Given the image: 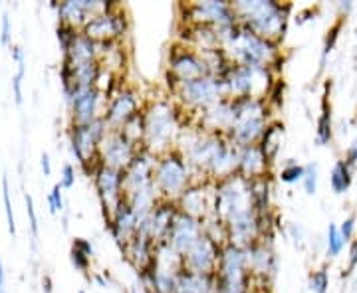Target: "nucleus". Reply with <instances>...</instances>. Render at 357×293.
<instances>
[{"instance_id":"f257e3e1","label":"nucleus","mask_w":357,"mask_h":293,"mask_svg":"<svg viewBox=\"0 0 357 293\" xmlns=\"http://www.w3.org/2000/svg\"><path fill=\"white\" fill-rule=\"evenodd\" d=\"M213 216L225 224L229 244L248 248L250 244L262 240V228L250 196V180L238 173L215 182Z\"/></svg>"},{"instance_id":"f03ea898","label":"nucleus","mask_w":357,"mask_h":293,"mask_svg":"<svg viewBox=\"0 0 357 293\" xmlns=\"http://www.w3.org/2000/svg\"><path fill=\"white\" fill-rule=\"evenodd\" d=\"M220 48L229 56L232 64L248 68H274L280 62L278 44L256 36L246 26L236 22L230 28L218 30Z\"/></svg>"},{"instance_id":"7ed1b4c3","label":"nucleus","mask_w":357,"mask_h":293,"mask_svg":"<svg viewBox=\"0 0 357 293\" xmlns=\"http://www.w3.org/2000/svg\"><path fill=\"white\" fill-rule=\"evenodd\" d=\"M183 109L173 100H153L143 109L145 137L143 149L155 157L169 153L177 147L178 135L185 127Z\"/></svg>"},{"instance_id":"20e7f679","label":"nucleus","mask_w":357,"mask_h":293,"mask_svg":"<svg viewBox=\"0 0 357 293\" xmlns=\"http://www.w3.org/2000/svg\"><path fill=\"white\" fill-rule=\"evenodd\" d=\"M236 18L250 32L260 38L280 44L284 40L288 18H290V4H280L274 0H238L232 2Z\"/></svg>"},{"instance_id":"39448f33","label":"nucleus","mask_w":357,"mask_h":293,"mask_svg":"<svg viewBox=\"0 0 357 293\" xmlns=\"http://www.w3.org/2000/svg\"><path fill=\"white\" fill-rule=\"evenodd\" d=\"M234 102V125L227 135L230 143L238 149L258 145L264 131L270 125V105L262 97H241V100H232Z\"/></svg>"},{"instance_id":"423d86ee","label":"nucleus","mask_w":357,"mask_h":293,"mask_svg":"<svg viewBox=\"0 0 357 293\" xmlns=\"http://www.w3.org/2000/svg\"><path fill=\"white\" fill-rule=\"evenodd\" d=\"M192 177H195V173H192L191 165L185 161V157L178 153L177 149L157 157L153 184L161 200L177 203L181 194L195 182Z\"/></svg>"},{"instance_id":"0eeeda50","label":"nucleus","mask_w":357,"mask_h":293,"mask_svg":"<svg viewBox=\"0 0 357 293\" xmlns=\"http://www.w3.org/2000/svg\"><path fill=\"white\" fill-rule=\"evenodd\" d=\"M171 95L177 100L178 107L183 111L199 115L206 107L225 100L227 90H225L222 79H218L215 76H204L199 77V79H192V81L178 84L177 88L171 91Z\"/></svg>"},{"instance_id":"6e6552de","label":"nucleus","mask_w":357,"mask_h":293,"mask_svg":"<svg viewBox=\"0 0 357 293\" xmlns=\"http://www.w3.org/2000/svg\"><path fill=\"white\" fill-rule=\"evenodd\" d=\"M211 76L208 65L204 58L191 46H173L169 52V70H167V79H169V91H173L178 84L192 81L199 77Z\"/></svg>"},{"instance_id":"1a4fd4ad","label":"nucleus","mask_w":357,"mask_h":293,"mask_svg":"<svg viewBox=\"0 0 357 293\" xmlns=\"http://www.w3.org/2000/svg\"><path fill=\"white\" fill-rule=\"evenodd\" d=\"M181 10H185V20L191 26H211L217 30H225L238 22L236 13L232 8V2L227 0H206V2H192L183 4Z\"/></svg>"},{"instance_id":"9d476101","label":"nucleus","mask_w":357,"mask_h":293,"mask_svg":"<svg viewBox=\"0 0 357 293\" xmlns=\"http://www.w3.org/2000/svg\"><path fill=\"white\" fill-rule=\"evenodd\" d=\"M143 147L126 137L121 129H107L105 137L100 143L98 151V161L103 166H112L117 171H126L131 161L137 157Z\"/></svg>"},{"instance_id":"9b49d317","label":"nucleus","mask_w":357,"mask_h":293,"mask_svg":"<svg viewBox=\"0 0 357 293\" xmlns=\"http://www.w3.org/2000/svg\"><path fill=\"white\" fill-rule=\"evenodd\" d=\"M129 24L126 10L121 6H117L114 10L91 16L84 26V34L93 42L102 44V42H115L121 36H126Z\"/></svg>"},{"instance_id":"f8f14e48","label":"nucleus","mask_w":357,"mask_h":293,"mask_svg":"<svg viewBox=\"0 0 357 293\" xmlns=\"http://www.w3.org/2000/svg\"><path fill=\"white\" fill-rule=\"evenodd\" d=\"M107 123L103 117H98L88 125H74L72 129V151L82 165H88L91 157L100 151V143L107 133Z\"/></svg>"},{"instance_id":"ddd939ff","label":"nucleus","mask_w":357,"mask_h":293,"mask_svg":"<svg viewBox=\"0 0 357 293\" xmlns=\"http://www.w3.org/2000/svg\"><path fill=\"white\" fill-rule=\"evenodd\" d=\"M213 196H215V182L195 180L177 200L178 210L203 222L213 214Z\"/></svg>"},{"instance_id":"4468645a","label":"nucleus","mask_w":357,"mask_h":293,"mask_svg":"<svg viewBox=\"0 0 357 293\" xmlns=\"http://www.w3.org/2000/svg\"><path fill=\"white\" fill-rule=\"evenodd\" d=\"M143 109H141V102L137 97L135 90L131 88H119V90L112 93L109 97V105L105 109V123L109 129H121L128 121H131L135 115H139Z\"/></svg>"},{"instance_id":"2eb2a0df","label":"nucleus","mask_w":357,"mask_h":293,"mask_svg":"<svg viewBox=\"0 0 357 293\" xmlns=\"http://www.w3.org/2000/svg\"><path fill=\"white\" fill-rule=\"evenodd\" d=\"M246 258H248V269L252 274V278L258 280L262 285H266L276 278L278 271V258L272 248L270 240L266 238L258 240V242L250 244L246 248Z\"/></svg>"},{"instance_id":"dca6fc26","label":"nucleus","mask_w":357,"mask_h":293,"mask_svg":"<svg viewBox=\"0 0 357 293\" xmlns=\"http://www.w3.org/2000/svg\"><path fill=\"white\" fill-rule=\"evenodd\" d=\"M155 163H157V157L149 151H145V149H141L137 157L131 161V165L123 171V196L155 187Z\"/></svg>"},{"instance_id":"f3484780","label":"nucleus","mask_w":357,"mask_h":293,"mask_svg":"<svg viewBox=\"0 0 357 293\" xmlns=\"http://www.w3.org/2000/svg\"><path fill=\"white\" fill-rule=\"evenodd\" d=\"M220 248H222L220 244L215 242L211 236L203 234L201 240L183 255V269H189L195 274H215L218 266Z\"/></svg>"},{"instance_id":"a211bd4d","label":"nucleus","mask_w":357,"mask_h":293,"mask_svg":"<svg viewBox=\"0 0 357 293\" xmlns=\"http://www.w3.org/2000/svg\"><path fill=\"white\" fill-rule=\"evenodd\" d=\"M178 206L177 203H169V200H159L155 204V208L147 214V218H143L139 222V228L137 232L149 236L155 244L163 242L169 236V230L171 224L177 216Z\"/></svg>"},{"instance_id":"6ab92c4d","label":"nucleus","mask_w":357,"mask_h":293,"mask_svg":"<svg viewBox=\"0 0 357 293\" xmlns=\"http://www.w3.org/2000/svg\"><path fill=\"white\" fill-rule=\"evenodd\" d=\"M204 234L203 222L197 220V218L185 214L183 210H178L177 216L171 224L169 230V236H167V242L171 244L178 254L185 255L191 250L195 244L201 240V236Z\"/></svg>"},{"instance_id":"aec40b11","label":"nucleus","mask_w":357,"mask_h":293,"mask_svg":"<svg viewBox=\"0 0 357 293\" xmlns=\"http://www.w3.org/2000/svg\"><path fill=\"white\" fill-rule=\"evenodd\" d=\"M139 216L135 214V210L131 208V204L128 203V198L123 196L114 210L112 214L107 216V228L112 232L114 240L119 246L121 250L128 246V242L137 234V228H139Z\"/></svg>"},{"instance_id":"412c9836","label":"nucleus","mask_w":357,"mask_h":293,"mask_svg":"<svg viewBox=\"0 0 357 293\" xmlns=\"http://www.w3.org/2000/svg\"><path fill=\"white\" fill-rule=\"evenodd\" d=\"M234 119H236L234 102L230 97H225L197 115V125L206 133L229 135L230 129L234 125Z\"/></svg>"},{"instance_id":"4be33fe9","label":"nucleus","mask_w":357,"mask_h":293,"mask_svg":"<svg viewBox=\"0 0 357 293\" xmlns=\"http://www.w3.org/2000/svg\"><path fill=\"white\" fill-rule=\"evenodd\" d=\"M93 180H96V189L100 192L103 208L107 210V216H109L117 203L123 198V171L98 165L93 173Z\"/></svg>"},{"instance_id":"5701e85b","label":"nucleus","mask_w":357,"mask_h":293,"mask_svg":"<svg viewBox=\"0 0 357 293\" xmlns=\"http://www.w3.org/2000/svg\"><path fill=\"white\" fill-rule=\"evenodd\" d=\"M102 93L98 88H86V86H76L68 102L74 109V119L76 125H88L98 119V103H100Z\"/></svg>"},{"instance_id":"b1692460","label":"nucleus","mask_w":357,"mask_h":293,"mask_svg":"<svg viewBox=\"0 0 357 293\" xmlns=\"http://www.w3.org/2000/svg\"><path fill=\"white\" fill-rule=\"evenodd\" d=\"M236 173L248 180L262 179V177L270 175V163L266 161V157L260 151L258 145H250V147L238 149V166H236Z\"/></svg>"},{"instance_id":"393cba45","label":"nucleus","mask_w":357,"mask_h":293,"mask_svg":"<svg viewBox=\"0 0 357 293\" xmlns=\"http://www.w3.org/2000/svg\"><path fill=\"white\" fill-rule=\"evenodd\" d=\"M155 246H157V244H155L149 236L137 232V234L129 240L128 246L123 248V252H126V255L129 258V262L141 271V269H145L151 262H153Z\"/></svg>"},{"instance_id":"a878e982","label":"nucleus","mask_w":357,"mask_h":293,"mask_svg":"<svg viewBox=\"0 0 357 293\" xmlns=\"http://www.w3.org/2000/svg\"><path fill=\"white\" fill-rule=\"evenodd\" d=\"M177 293H215V274L181 269L177 276Z\"/></svg>"},{"instance_id":"bb28decb","label":"nucleus","mask_w":357,"mask_h":293,"mask_svg":"<svg viewBox=\"0 0 357 293\" xmlns=\"http://www.w3.org/2000/svg\"><path fill=\"white\" fill-rule=\"evenodd\" d=\"M282 135H284V127H282L280 123H270L266 131H264L260 143H258L260 151L264 153V157H266V161L270 165L278 159V153H280L282 147Z\"/></svg>"},{"instance_id":"cd10ccee","label":"nucleus","mask_w":357,"mask_h":293,"mask_svg":"<svg viewBox=\"0 0 357 293\" xmlns=\"http://www.w3.org/2000/svg\"><path fill=\"white\" fill-rule=\"evenodd\" d=\"M328 91H330V86H326V93H324V100H321V111H319L318 125H316V143L319 147L328 145L333 137L332 105H330V100H328Z\"/></svg>"},{"instance_id":"c85d7f7f","label":"nucleus","mask_w":357,"mask_h":293,"mask_svg":"<svg viewBox=\"0 0 357 293\" xmlns=\"http://www.w3.org/2000/svg\"><path fill=\"white\" fill-rule=\"evenodd\" d=\"M351 166L347 165L345 161H337L333 165L332 173H330V187L335 194H344V192L349 191L351 182H354V177H351Z\"/></svg>"},{"instance_id":"c756f323","label":"nucleus","mask_w":357,"mask_h":293,"mask_svg":"<svg viewBox=\"0 0 357 293\" xmlns=\"http://www.w3.org/2000/svg\"><path fill=\"white\" fill-rule=\"evenodd\" d=\"M342 26H344V20H337L335 24L328 30V34H326V40H324V48H321V58H319V72H324V68H326V62H328V58H330V54L335 48V42L340 38V32H342Z\"/></svg>"},{"instance_id":"7c9ffc66","label":"nucleus","mask_w":357,"mask_h":293,"mask_svg":"<svg viewBox=\"0 0 357 293\" xmlns=\"http://www.w3.org/2000/svg\"><path fill=\"white\" fill-rule=\"evenodd\" d=\"M345 240L340 232V226L337 224H330L328 228V240H326V252H328V258H337V255L344 252Z\"/></svg>"},{"instance_id":"2f4dec72","label":"nucleus","mask_w":357,"mask_h":293,"mask_svg":"<svg viewBox=\"0 0 357 293\" xmlns=\"http://www.w3.org/2000/svg\"><path fill=\"white\" fill-rule=\"evenodd\" d=\"M304 175H306V165H298V163H288L286 166H282L280 175H278V179L282 182H286V184H294V182H302L304 179Z\"/></svg>"},{"instance_id":"473e14b6","label":"nucleus","mask_w":357,"mask_h":293,"mask_svg":"<svg viewBox=\"0 0 357 293\" xmlns=\"http://www.w3.org/2000/svg\"><path fill=\"white\" fill-rule=\"evenodd\" d=\"M302 187H304V192L310 196H314L318 192V165L316 163L306 165V175L302 179Z\"/></svg>"},{"instance_id":"72a5a7b5","label":"nucleus","mask_w":357,"mask_h":293,"mask_svg":"<svg viewBox=\"0 0 357 293\" xmlns=\"http://www.w3.org/2000/svg\"><path fill=\"white\" fill-rule=\"evenodd\" d=\"M310 290L314 293H328L330 290V276L326 269H318L310 276Z\"/></svg>"},{"instance_id":"f704fd0d","label":"nucleus","mask_w":357,"mask_h":293,"mask_svg":"<svg viewBox=\"0 0 357 293\" xmlns=\"http://www.w3.org/2000/svg\"><path fill=\"white\" fill-rule=\"evenodd\" d=\"M76 38H77L76 26H70V24L58 26V40H60V46H62L64 54L68 52V48L72 46V42H74Z\"/></svg>"},{"instance_id":"c9c22d12","label":"nucleus","mask_w":357,"mask_h":293,"mask_svg":"<svg viewBox=\"0 0 357 293\" xmlns=\"http://www.w3.org/2000/svg\"><path fill=\"white\" fill-rule=\"evenodd\" d=\"M2 198H4V210H6V218H8V230L10 234L16 232L14 226V214H13V204H10V191H8V179H2Z\"/></svg>"},{"instance_id":"e433bc0d","label":"nucleus","mask_w":357,"mask_h":293,"mask_svg":"<svg viewBox=\"0 0 357 293\" xmlns=\"http://www.w3.org/2000/svg\"><path fill=\"white\" fill-rule=\"evenodd\" d=\"M48 204H50V212L52 214H56V212H60L62 208H64V198H62V184L58 182L52 192L48 194Z\"/></svg>"},{"instance_id":"4c0bfd02","label":"nucleus","mask_w":357,"mask_h":293,"mask_svg":"<svg viewBox=\"0 0 357 293\" xmlns=\"http://www.w3.org/2000/svg\"><path fill=\"white\" fill-rule=\"evenodd\" d=\"M24 62L22 64H18V72H16V76L13 77V90H14V100L16 103L20 105L22 103V77H24Z\"/></svg>"},{"instance_id":"58836bf2","label":"nucleus","mask_w":357,"mask_h":293,"mask_svg":"<svg viewBox=\"0 0 357 293\" xmlns=\"http://www.w3.org/2000/svg\"><path fill=\"white\" fill-rule=\"evenodd\" d=\"M356 222L357 218L351 214V216H347L342 222V226H340V232H342V236H344L345 244L351 242V238H354V234H356Z\"/></svg>"},{"instance_id":"ea45409f","label":"nucleus","mask_w":357,"mask_h":293,"mask_svg":"<svg viewBox=\"0 0 357 293\" xmlns=\"http://www.w3.org/2000/svg\"><path fill=\"white\" fill-rule=\"evenodd\" d=\"M70 260H72V264H74V268L79 269V271H86L89 268V262H91V258H88L86 254H82L79 250H74L72 248V254H70Z\"/></svg>"},{"instance_id":"a19ab883","label":"nucleus","mask_w":357,"mask_h":293,"mask_svg":"<svg viewBox=\"0 0 357 293\" xmlns=\"http://www.w3.org/2000/svg\"><path fill=\"white\" fill-rule=\"evenodd\" d=\"M26 208H28V218H30V228H32V236H38V218H36V210H34V200L30 194H26Z\"/></svg>"},{"instance_id":"79ce46f5","label":"nucleus","mask_w":357,"mask_h":293,"mask_svg":"<svg viewBox=\"0 0 357 293\" xmlns=\"http://www.w3.org/2000/svg\"><path fill=\"white\" fill-rule=\"evenodd\" d=\"M74 182H76V171H74V166L64 165V168H62V180H60L62 189H70V187H74Z\"/></svg>"},{"instance_id":"37998d69","label":"nucleus","mask_w":357,"mask_h":293,"mask_svg":"<svg viewBox=\"0 0 357 293\" xmlns=\"http://www.w3.org/2000/svg\"><path fill=\"white\" fill-rule=\"evenodd\" d=\"M357 268V240H351V246H349V255H347V268L344 271L345 276H349L354 269Z\"/></svg>"},{"instance_id":"c03bdc74","label":"nucleus","mask_w":357,"mask_h":293,"mask_svg":"<svg viewBox=\"0 0 357 293\" xmlns=\"http://www.w3.org/2000/svg\"><path fill=\"white\" fill-rule=\"evenodd\" d=\"M72 248H74V250H79L82 254H86L88 258H93V246H91V242L86 240V238H76Z\"/></svg>"},{"instance_id":"a18cd8bd","label":"nucleus","mask_w":357,"mask_h":293,"mask_svg":"<svg viewBox=\"0 0 357 293\" xmlns=\"http://www.w3.org/2000/svg\"><path fill=\"white\" fill-rule=\"evenodd\" d=\"M0 20H2V34H0V42H2V44H8V42H10V20H8V14H4Z\"/></svg>"},{"instance_id":"49530a36","label":"nucleus","mask_w":357,"mask_h":293,"mask_svg":"<svg viewBox=\"0 0 357 293\" xmlns=\"http://www.w3.org/2000/svg\"><path fill=\"white\" fill-rule=\"evenodd\" d=\"M344 161L347 163V165L351 166V168L357 165V143H354V145H351V147H349V149L345 151Z\"/></svg>"},{"instance_id":"de8ad7c7","label":"nucleus","mask_w":357,"mask_h":293,"mask_svg":"<svg viewBox=\"0 0 357 293\" xmlns=\"http://www.w3.org/2000/svg\"><path fill=\"white\" fill-rule=\"evenodd\" d=\"M42 171H44V175H46V177H50L52 166H50V157H48V153L42 155Z\"/></svg>"},{"instance_id":"09e8293b","label":"nucleus","mask_w":357,"mask_h":293,"mask_svg":"<svg viewBox=\"0 0 357 293\" xmlns=\"http://www.w3.org/2000/svg\"><path fill=\"white\" fill-rule=\"evenodd\" d=\"M13 58L18 62V64H22V62H24V50H22V48H18V46H14Z\"/></svg>"},{"instance_id":"8fccbe9b","label":"nucleus","mask_w":357,"mask_h":293,"mask_svg":"<svg viewBox=\"0 0 357 293\" xmlns=\"http://www.w3.org/2000/svg\"><path fill=\"white\" fill-rule=\"evenodd\" d=\"M340 8H342V13H351V8H354V4H351V2H342V4H340Z\"/></svg>"},{"instance_id":"3c124183","label":"nucleus","mask_w":357,"mask_h":293,"mask_svg":"<svg viewBox=\"0 0 357 293\" xmlns=\"http://www.w3.org/2000/svg\"><path fill=\"white\" fill-rule=\"evenodd\" d=\"M0 293H4V268H2V262H0Z\"/></svg>"},{"instance_id":"603ef678","label":"nucleus","mask_w":357,"mask_h":293,"mask_svg":"<svg viewBox=\"0 0 357 293\" xmlns=\"http://www.w3.org/2000/svg\"><path fill=\"white\" fill-rule=\"evenodd\" d=\"M52 292V287H50V280L46 278V293H50Z\"/></svg>"},{"instance_id":"864d4df0","label":"nucleus","mask_w":357,"mask_h":293,"mask_svg":"<svg viewBox=\"0 0 357 293\" xmlns=\"http://www.w3.org/2000/svg\"><path fill=\"white\" fill-rule=\"evenodd\" d=\"M129 293H143V292H141V290H137V287H133V290H131Z\"/></svg>"},{"instance_id":"5fc2aeb1","label":"nucleus","mask_w":357,"mask_h":293,"mask_svg":"<svg viewBox=\"0 0 357 293\" xmlns=\"http://www.w3.org/2000/svg\"><path fill=\"white\" fill-rule=\"evenodd\" d=\"M356 127H357V117H356Z\"/></svg>"},{"instance_id":"6e6d98bb","label":"nucleus","mask_w":357,"mask_h":293,"mask_svg":"<svg viewBox=\"0 0 357 293\" xmlns=\"http://www.w3.org/2000/svg\"><path fill=\"white\" fill-rule=\"evenodd\" d=\"M77 293H86V292H77Z\"/></svg>"}]
</instances>
